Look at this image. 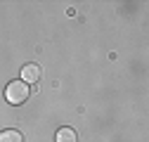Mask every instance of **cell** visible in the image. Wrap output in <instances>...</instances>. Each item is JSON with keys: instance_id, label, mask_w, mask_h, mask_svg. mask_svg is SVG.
<instances>
[{"instance_id": "cell-2", "label": "cell", "mask_w": 149, "mask_h": 142, "mask_svg": "<svg viewBox=\"0 0 149 142\" xmlns=\"http://www.w3.org/2000/svg\"><path fill=\"white\" fill-rule=\"evenodd\" d=\"M22 81H24L26 85L40 81V66H38V64H24V66H22Z\"/></svg>"}, {"instance_id": "cell-4", "label": "cell", "mask_w": 149, "mask_h": 142, "mask_svg": "<svg viewBox=\"0 0 149 142\" xmlns=\"http://www.w3.org/2000/svg\"><path fill=\"white\" fill-rule=\"evenodd\" d=\"M0 142H24L19 130H3L0 133Z\"/></svg>"}, {"instance_id": "cell-1", "label": "cell", "mask_w": 149, "mask_h": 142, "mask_svg": "<svg viewBox=\"0 0 149 142\" xmlns=\"http://www.w3.org/2000/svg\"><path fill=\"white\" fill-rule=\"evenodd\" d=\"M31 95V88L24 83V81H10L7 88H5V100L10 104H24Z\"/></svg>"}, {"instance_id": "cell-3", "label": "cell", "mask_w": 149, "mask_h": 142, "mask_svg": "<svg viewBox=\"0 0 149 142\" xmlns=\"http://www.w3.org/2000/svg\"><path fill=\"white\" fill-rule=\"evenodd\" d=\"M54 142H78L76 130L73 128H59L57 135H54Z\"/></svg>"}]
</instances>
